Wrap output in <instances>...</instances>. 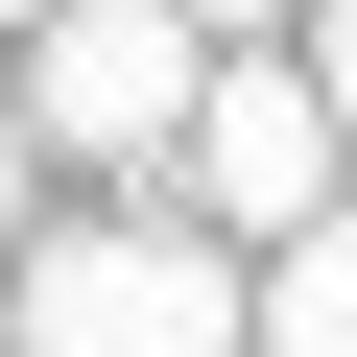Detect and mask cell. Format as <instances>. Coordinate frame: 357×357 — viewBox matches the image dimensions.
I'll use <instances>...</instances> for the list:
<instances>
[{"label":"cell","instance_id":"1","mask_svg":"<svg viewBox=\"0 0 357 357\" xmlns=\"http://www.w3.org/2000/svg\"><path fill=\"white\" fill-rule=\"evenodd\" d=\"M24 357H262V310H238L215 238L72 215V238H24Z\"/></svg>","mask_w":357,"mask_h":357},{"label":"cell","instance_id":"2","mask_svg":"<svg viewBox=\"0 0 357 357\" xmlns=\"http://www.w3.org/2000/svg\"><path fill=\"white\" fill-rule=\"evenodd\" d=\"M215 24H191V0H72V24H24V119L72 143V167H143V143H191L215 119Z\"/></svg>","mask_w":357,"mask_h":357},{"label":"cell","instance_id":"3","mask_svg":"<svg viewBox=\"0 0 357 357\" xmlns=\"http://www.w3.org/2000/svg\"><path fill=\"white\" fill-rule=\"evenodd\" d=\"M333 167H357L333 72H215V119H191V191H215V238H310V215H333Z\"/></svg>","mask_w":357,"mask_h":357},{"label":"cell","instance_id":"4","mask_svg":"<svg viewBox=\"0 0 357 357\" xmlns=\"http://www.w3.org/2000/svg\"><path fill=\"white\" fill-rule=\"evenodd\" d=\"M262 357H357V215H310L262 262Z\"/></svg>","mask_w":357,"mask_h":357},{"label":"cell","instance_id":"5","mask_svg":"<svg viewBox=\"0 0 357 357\" xmlns=\"http://www.w3.org/2000/svg\"><path fill=\"white\" fill-rule=\"evenodd\" d=\"M310 72H333V119H357V0H310Z\"/></svg>","mask_w":357,"mask_h":357},{"label":"cell","instance_id":"6","mask_svg":"<svg viewBox=\"0 0 357 357\" xmlns=\"http://www.w3.org/2000/svg\"><path fill=\"white\" fill-rule=\"evenodd\" d=\"M24 143H48V119H24V96H0V215H24Z\"/></svg>","mask_w":357,"mask_h":357},{"label":"cell","instance_id":"7","mask_svg":"<svg viewBox=\"0 0 357 357\" xmlns=\"http://www.w3.org/2000/svg\"><path fill=\"white\" fill-rule=\"evenodd\" d=\"M191 24H215V48H238V24H286V0H191Z\"/></svg>","mask_w":357,"mask_h":357},{"label":"cell","instance_id":"8","mask_svg":"<svg viewBox=\"0 0 357 357\" xmlns=\"http://www.w3.org/2000/svg\"><path fill=\"white\" fill-rule=\"evenodd\" d=\"M0 24H72V0H0Z\"/></svg>","mask_w":357,"mask_h":357}]
</instances>
